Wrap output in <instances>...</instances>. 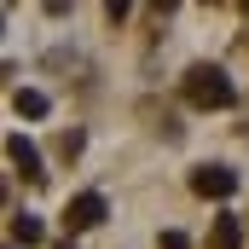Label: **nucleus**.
Returning <instances> with one entry per match:
<instances>
[{"label": "nucleus", "instance_id": "1", "mask_svg": "<svg viewBox=\"0 0 249 249\" xmlns=\"http://www.w3.org/2000/svg\"><path fill=\"white\" fill-rule=\"evenodd\" d=\"M186 99L197 105V110H226L238 93H232L226 70H214V64H191V70H186Z\"/></svg>", "mask_w": 249, "mask_h": 249}, {"label": "nucleus", "instance_id": "2", "mask_svg": "<svg viewBox=\"0 0 249 249\" xmlns=\"http://www.w3.org/2000/svg\"><path fill=\"white\" fill-rule=\"evenodd\" d=\"M99 220H105V197H99V191L70 197V209H64V226H70V232H87V226H99Z\"/></svg>", "mask_w": 249, "mask_h": 249}, {"label": "nucleus", "instance_id": "3", "mask_svg": "<svg viewBox=\"0 0 249 249\" xmlns=\"http://www.w3.org/2000/svg\"><path fill=\"white\" fill-rule=\"evenodd\" d=\"M191 191H197V197H232V191H238V174L220 168V162H209V168L191 174Z\"/></svg>", "mask_w": 249, "mask_h": 249}, {"label": "nucleus", "instance_id": "4", "mask_svg": "<svg viewBox=\"0 0 249 249\" xmlns=\"http://www.w3.org/2000/svg\"><path fill=\"white\" fill-rule=\"evenodd\" d=\"M6 157L18 162V174H23V180H41V151H35L23 133H12V139H6Z\"/></svg>", "mask_w": 249, "mask_h": 249}, {"label": "nucleus", "instance_id": "5", "mask_svg": "<svg viewBox=\"0 0 249 249\" xmlns=\"http://www.w3.org/2000/svg\"><path fill=\"white\" fill-rule=\"evenodd\" d=\"M12 110H18V116H47V93L18 87V93H12Z\"/></svg>", "mask_w": 249, "mask_h": 249}, {"label": "nucleus", "instance_id": "6", "mask_svg": "<svg viewBox=\"0 0 249 249\" xmlns=\"http://www.w3.org/2000/svg\"><path fill=\"white\" fill-rule=\"evenodd\" d=\"M209 244H214V249H238V244H244L238 220H232V214H220V220H214V232H209Z\"/></svg>", "mask_w": 249, "mask_h": 249}, {"label": "nucleus", "instance_id": "7", "mask_svg": "<svg viewBox=\"0 0 249 249\" xmlns=\"http://www.w3.org/2000/svg\"><path fill=\"white\" fill-rule=\"evenodd\" d=\"M12 244H41V220L18 214V220H12Z\"/></svg>", "mask_w": 249, "mask_h": 249}, {"label": "nucleus", "instance_id": "8", "mask_svg": "<svg viewBox=\"0 0 249 249\" xmlns=\"http://www.w3.org/2000/svg\"><path fill=\"white\" fill-rule=\"evenodd\" d=\"M162 249H186V232H162Z\"/></svg>", "mask_w": 249, "mask_h": 249}]
</instances>
